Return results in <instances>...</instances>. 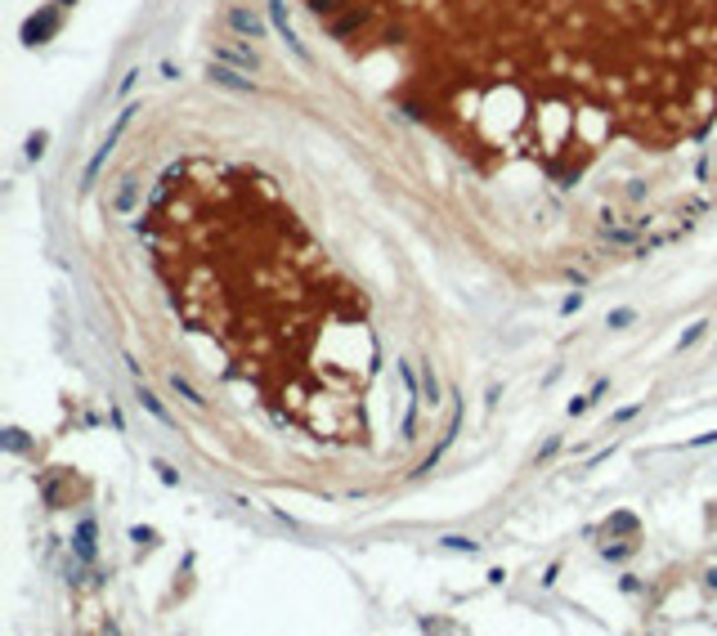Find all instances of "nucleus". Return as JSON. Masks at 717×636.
Masks as SVG:
<instances>
[{"label":"nucleus","instance_id":"1","mask_svg":"<svg viewBox=\"0 0 717 636\" xmlns=\"http://www.w3.org/2000/svg\"><path fill=\"white\" fill-rule=\"evenodd\" d=\"M59 9H63V5H54V9H45V14H41V18H27V27H23V41H27V45H41V41H45V36H50V32H54V27H59Z\"/></svg>","mask_w":717,"mask_h":636},{"label":"nucleus","instance_id":"2","mask_svg":"<svg viewBox=\"0 0 717 636\" xmlns=\"http://www.w3.org/2000/svg\"><path fill=\"white\" fill-rule=\"evenodd\" d=\"M206 77H211L215 85H224V90H242V94H251V90H256V85H251V77L233 72L229 63H211V68H206Z\"/></svg>","mask_w":717,"mask_h":636},{"label":"nucleus","instance_id":"3","mask_svg":"<svg viewBox=\"0 0 717 636\" xmlns=\"http://www.w3.org/2000/svg\"><path fill=\"white\" fill-rule=\"evenodd\" d=\"M215 59L233 63V68H260V54L247 50V45H215Z\"/></svg>","mask_w":717,"mask_h":636},{"label":"nucleus","instance_id":"4","mask_svg":"<svg viewBox=\"0 0 717 636\" xmlns=\"http://www.w3.org/2000/svg\"><path fill=\"white\" fill-rule=\"evenodd\" d=\"M229 27H233V32H242V36H251V41L265 36V18L251 14V9H229Z\"/></svg>","mask_w":717,"mask_h":636},{"label":"nucleus","instance_id":"5","mask_svg":"<svg viewBox=\"0 0 717 636\" xmlns=\"http://www.w3.org/2000/svg\"><path fill=\"white\" fill-rule=\"evenodd\" d=\"M171 390H175L179 399H184V403H193V408H206V399H202V394H197V385H193V381H188V376H179V372H171Z\"/></svg>","mask_w":717,"mask_h":636},{"label":"nucleus","instance_id":"6","mask_svg":"<svg viewBox=\"0 0 717 636\" xmlns=\"http://www.w3.org/2000/svg\"><path fill=\"white\" fill-rule=\"evenodd\" d=\"M269 18H273V27H278V32L287 36V45H291V50H296V54H305V50H300V41H296V36H291V27H287V14H282V0H273V5H269Z\"/></svg>","mask_w":717,"mask_h":636},{"label":"nucleus","instance_id":"7","mask_svg":"<svg viewBox=\"0 0 717 636\" xmlns=\"http://www.w3.org/2000/svg\"><path fill=\"white\" fill-rule=\"evenodd\" d=\"M77 556L81 560H94V520H81V529H77Z\"/></svg>","mask_w":717,"mask_h":636},{"label":"nucleus","instance_id":"8","mask_svg":"<svg viewBox=\"0 0 717 636\" xmlns=\"http://www.w3.org/2000/svg\"><path fill=\"white\" fill-rule=\"evenodd\" d=\"M135 197H139V184L126 179V184L117 188V197H112V211H135Z\"/></svg>","mask_w":717,"mask_h":636},{"label":"nucleus","instance_id":"9","mask_svg":"<svg viewBox=\"0 0 717 636\" xmlns=\"http://www.w3.org/2000/svg\"><path fill=\"white\" fill-rule=\"evenodd\" d=\"M139 403H144L148 412L157 417V421H166V426H171V412H166V408H162V399H157L153 390H144V385H139Z\"/></svg>","mask_w":717,"mask_h":636},{"label":"nucleus","instance_id":"10","mask_svg":"<svg viewBox=\"0 0 717 636\" xmlns=\"http://www.w3.org/2000/svg\"><path fill=\"white\" fill-rule=\"evenodd\" d=\"M421 394H426L430 408L439 403V381H435V372H430V367H421Z\"/></svg>","mask_w":717,"mask_h":636},{"label":"nucleus","instance_id":"11","mask_svg":"<svg viewBox=\"0 0 717 636\" xmlns=\"http://www.w3.org/2000/svg\"><path fill=\"white\" fill-rule=\"evenodd\" d=\"M628 322H637V309H610L606 327H628Z\"/></svg>","mask_w":717,"mask_h":636},{"label":"nucleus","instance_id":"12","mask_svg":"<svg viewBox=\"0 0 717 636\" xmlns=\"http://www.w3.org/2000/svg\"><path fill=\"white\" fill-rule=\"evenodd\" d=\"M45 144H50V135H45V130H36V135H32V139H27V157H32V161H36V157H41V153H45Z\"/></svg>","mask_w":717,"mask_h":636},{"label":"nucleus","instance_id":"13","mask_svg":"<svg viewBox=\"0 0 717 636\" xmlns=\"http://www.w3.org/2000/svg\"><path fill=\"white\" fill-rule=\"evenodd\" d=\"M444 547H448V552H466V556H475V552H480V547L471 543V538H444Z\"/></svg>","mask_w":717,"mask_h":636},{"label":"nucleus","instance_id":"14","mask_svg":"<svg viewBox=\"0 0 717 636\" xmlns=\"http://www.w3.org/2000/svg\"><path fill=\"white\" fill-rule=\"evenodd\" d=\"M704 331H709V322H695V327H691V331H686V336H682V349H691L695 340L704 336Z\"/></svg>","mask_w":717,"mask_h":636},{"label":"nucleus","instance_id":"15","mask_svg":"<svg viewBox=\"0 0 717 636\" xmlns=\"http://www.w3.org/2000/svg\"><path fill=\"white\" fill-rule=\"evenodd\" d=\"M157 475H162V484H166V489H175V484H179V475H175L171 466H166V462H157Z\"/></svg>","mask_w":717,"mask_h":636},{"label":"nucleus","instance_id":"16","mask_svg":"<svg viewBox=\"0 0 717 636\" xmlns=\"http://www.w3.org/2000/svg\"><path fill=\"white\" fill-rule=\"evenodd\" d=\"M637 412H641V403H628V408H619V412H615V426L632 421V417H637Z\"/></svg>","mask_w":717,"mask_h":636},{"label":"nucleus","instance_id":"17","mask_svg":"<svg viewBox=\"0 0 717 636\" xmlns=\"http://www.w3.org/2000/svg\"><path fill=\"white\" fill-rule=\"evenodd\" d=\"M574 309H583V291H574V296H565V305H561V314H574Z\"/></svg>","mask_w":717,"mask_h":636},{"label":"nucleus","instance_id":"18","mask_svg":"<svg viewBox=\"0 0 717 636\" xmlns=\"http://www.w3.org/2000/svg\"><path fill=\"white\" fill-rule=\"evenodd\" d=\"M588 403H592V394H588V399H570V417H579V412H588Z\"/></svg>","mask_w":717,"mask_h":636},{"label":"nucleus","instance_id":"19","mask_svg":"<svg viewBox=\"0 0 717 636\" xmlns=\"http://www.w3.org/2000/svg\"><path fill=\"white\" fill-rule=\"evenodd\" d=\"M130 538H135L139 547H148V543H153V529H135V534H130Z\"/></svg>","mask_w":717,"mask_h":636}]
</instances>
